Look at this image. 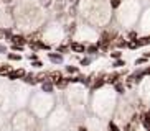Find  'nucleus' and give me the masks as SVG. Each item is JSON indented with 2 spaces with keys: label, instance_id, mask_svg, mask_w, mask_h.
I'll list each match as a JSON object with an SVG mask.
<instances>
[{
  "label": "nucleus",
  "instance_id": "obj_1",
  "mask_svg": "<svg viewBox=\"0 0 150 131\" xmlns=\"http://www.w3.org/2000/svg\"><path fill=\"white\" fill-rule=\"evenodd\" d=\"M8 79H20V77H23L25 75V70L23 69H18V70H10L8 74Z\"/></svg>",
  "mask_w": 150,
  "mask_h": 131
},
{
  "label": "nucleus",
  "instance_id": "obj_2",
  "mask_svg": "<svg viewBox=\"0 0 150 131\" xmlns=\"http://www.w3.org/2000/svg\"><path fill=\"white\" fill-rule=\"evenodd\" d=\"M50 59H51V62H54V64H61L63 62L61 54H53V52H50Z\"/></svg>",
  "mask_w": 150,
  "mask_h": 131
},
{
  "label": "nucleus",
  "instance_id": "obj_3",
  "mask_svg": "<svg viewBox=\"0 0 150 131\" xmlns=\"http://www.w3.org/2000/svg\"><path fill=\"white\" fill-rule=\"evenodd\" d=\"M71 49L74 52H84L86 49H84V44H79V43H73L71 44Z\"/></svg>",
  "mask_w": 150,
  "mask_h": 131
},
{
  "label": "nucleus",
  "instance_id": "obj_4",
  "mask_svg": "<svg viewBox=\"0 0 150 131\" xmlns=\"http://www.w3.org/2000/svg\"><path fill=\"white\" fill-rule=\"evenodd\" d=\"M12 41H13V44H17V46H23V44H25V38H23V36H12Z\"/></svg>",
  "mask_w": 150,
  "mask_h": 131
},
{
  "label": "nucleus",
  "instance_id": "obj_5",
  "mask_svg": "<svg viewBox=\"0 0 150 131\" xmlns=\"http://www.w3.org/2000/svg\"><path fill=\"white\" fill-rule=\"evenodd\" d=\"M41 88H43V92H51L53 90V85H51V84H48V82H43V85H41Z\"/></svg>",
  "mask_w": 150,
  "mask_h": 131
},
{
  "label": "nucleus",
  "instance_id": "obj_6",
  "mask_svg": "<svg viewBox=\"0 0 150 131\" xmlns=\"http://www.w3.org/2000/svg\"><path fill=\"white\" fill-rule=\"evenodd\" d=\"M10 72V66H2L0 67V75H7Z\"/></svg>",
  "mask_w": 150,
  "mask_h": 131
},
{
  "label": "nucleus",
  "instance_id": "obj_7",
  "mask_svg": "<svg viewBox=\"0 0 150 131\" xmlns=\"http://www.w3.org/2000/svg\"><path fill=\"white\" fill-rule=\"evenodd\" d=\"M23 77H25V80H27L28 84H35V82H36L35 75H31V74H28V75H23Z\"/></svg>",
  "mask_w": 150,
  "mask_h": 131
},
{
  "label": "nucleus",
  "instance_id": "obj_8",
  "mask_svg": "<svg viewBox=\"0 0 150 131\" xmlns=\"http://www.w3.org/2000/svg\"><path fill=\"white\" fill-rule=\"evenodd\" d=\"M51 77H53V80H54V82H58V80H59V79H63V77H61V74H59V72H51Z\"/></svg>",
  "mask_w": 150,
  "mask_h": 131
},
{
  "label": "nucleus",
  "instance_id": "obj_9",
  "mask_svg": "<svg viewBox=\"0 0 150 131\" xmlns=\"http://www.w3.org/2000/svg\"><path fill=\"white\" fill-rule=\"evenodd\" d=\"M36 80H40V82H45V80H48V74H40Z\"/></svg>",
  "mask_w": 150,
  "mask_h": 131
},
{
  "label": "nucleus",
  "instance_id": "obj_10",
  "mask_svg": "<svg viewBox=\"0 0 150 131\" xmlns=\"http://www.w3.org/2000/svg\"><path fill=\"white\" fill-rule=\"evenodd\" d=\"M96 51H97V46H89L88 48V52H91V54H94Z\"/></svg>",
  "mask_w": 150,
  "mask_h": 131
},
{
  "label": "nucleus",
  "instance_id": "obj_11",
  "mask_svg": "<svg viewBox=\"0 0 150 131\" xmlns=\"http://www.w3.org/2000/svg\"><path fill=\"white\" fill-rule=\"evenodd\" d=\"M142 121H144V126L149 128V120H147V115H144V116H142Z\"/></svg>",
  "mask_w": 150,
  "mask_h": 131
},
{
  "label": "nucleus",
  "instance_id": "obj_12",
  "mask_svg": "<svg viewBox=\"0 0 150 131\" xmlns=\"http://www.w3.org/2000/svg\"><path fill=\"white\" fill-rule=\"evenodd\" d=\"M10 59H13V61H20V56L18 54H8Z\"/></svg>",
  "mask_w": 150,
  "mask_h": 131
},
{
  "label": "nucleus",
  "instance_id": "obj_13",
  "mask_svg": "<svg viewBox=\"0 0 150 131\" xmlns=\"http://www.w3.org/2000/svg\"><path fill=\"white\" fill-rule=\"evenodd\" d=\"M109 131H119V128L115 126L114 123H110V125H109Z\"/></svg>",
  "mask_w": 150,
  "mask_h": 131
},
{
  "label": "nucleus",
  "instance_id": "obj_14",
  "mask_svg": "<svg viewBox=\"0 0 150 131\" xmlns=\"http://www.w3.org/2000/svg\"><path fill=\"white\" fill-rule=\"evenodd\" d=\"M110 5H112L114 8H117V7L120 5V0H112V3H110Z\"/></svg>",
  "mask_w": 150,
  "mask_h": 131
},
{
  "label": "nucleus",
  "instance_id": "obj_15",
  "mask_svg": "<svg viewBox=\"0 0 150 131\" xmlns=\"http://www.w3.org/2000/svg\"><path fill=\"white\" fill-rule=\"evenodd\" d=\"M66 82H68V80H61V79H59V80H58V85H59V87H64V85H66Z\"/></svg>",
  "mask_w": 150,
  "mask_h": 131
},
{
  "label": "nucleus",
  "instance_id": "obj_16",
  "mask_svg": "<svg viewBox=\"0 0 150 131\" xmlns=\"http://www.w3.org/2000/svg\"><path fill=\"white\" fill-rule=\"evenodd\" d=\"M0 52H4V54L7 52V48H5L4 44H0Z\"/></svg>",
  "mask_w": 150,
  "mask_h": 131
},
{
  "label": "nucleus",
  "instance_id": "obj_17",
  "mask_svg": "<svg viewBox=\"0 0 150 131\" xmlns=\"http://www.w3.org/2000/svg\"><path fill=\"white\" fill-rule=\"evenodd\" d=\"M76 70H78V69H76V67H71V66H69V67H68V72H76Z\"/></svg>",
  "mask_w": 150,
  "mask_h": 131
},
{
  "label": "nucleus",
  "instance_id": "obj_18",
  "mask_svg": "<svg viewBox=\"0 0 150 131\" xmlns=\"http://www.w3.org/2000/svg\"><path fill=\"white\" fill-rule=\"evenodd\" d=\"M50 3H51V0H43V5H45V7H48Z\"/></svg>",
  "mask_w": 150,
  "mask_h": 131
},
{
  "label": "nucleus",
  "instance_id": "obj_19",
  "mask_svg": "<svg viewBox=\"0 0 150 131\" xmlns=\"http://www.w3.org/2000/svg\"><path fill=\"white\" fill-rule=\"evenodd\" d=\"M115 88H117V90H119V92H122V90H124V87H122V85H120V84H117V87H115Z\"/></svg>",
  "mask_w": 150,
  "mask_h": 131
},
{
  "label": "nucleus",
  "instance_id": "obj_20",
  "mask_svg": "<svg viewBox=\"0 0 150 131\" xmlns=\"http://www.w3.org/2000/svg\"><path fill=\"white\" fill-rule=\"evenodd\" d=\"M115 66H117V67H120V66H124V62L122 61H115Z\"/></svg>",
  "mask_w": 150,
  "mask_h": 131
},
{
  "label": "nucleus",
  "instance_id": "obj_21",
  "mask_svg": "<svg viewBox=\"0 0 150 131\" xmlns=\"http://www.w3.org/2000/svg\"><path fill=\"white\" fill-rule=\"evenodd\" d=\"M119 56H120V52H112V57H115V59H117Z\"/></svg>",
  "mask_w": 150,
  "mask_h": 131
},
{
  "label": "nucleus",
  "instance_id": "obj_22",
  "mask_svg": "<svg viewBox=\"0 0 150 131\" xmlns=\"http://www.w3.org/2000/svg\"><path fill=\"white\" fill-rule=\"evenodd\" d=\"M81 64H83V66L84 64H89V59H83V61H81Z\"/></svg>",
  "mask_w": 150,
  "mask_h": 131
},
{
  "label": "nucleus",
  "instance_id": "obj_23",
  "mask_svg": "<svg viewBox=\"0 0 150 131\" xmlns=\"http://www.w3.org/2000/svg\"><path fill=\"white\" fill-rule=\"evenodd\" d=\"M2 36H5V33H4L2 30H0V38H2Z\"/></svg>",
  "mask_w": 150,
  "mask_h": 131
},
{
  "label": "nucleus",
  "instance_id": "obj_24",
  "mask_svg": "<svg viewBox=\"0 0 150 131\" xmlns=\"http://www.w3.org/2000/svg\"><path fill=\"white\" fill-rule=\"evenodd\" d=\"M79 131H88V130H86V128H81V130Z\"/></svg>",
  "mask_w": 150,
  "mask_h": 131
},
{
  "label": "nucleus",
  "instance_id": "obj_25",
  "mask_svg": "<svg viewBox=\"0 0 150 131\" xmlns=\"http://www.w3.org/2000/svg\"><path fill=\"white\" fill-rule=\"evenodd\" d=\"M4 2H10V0H4Z\"/></svg>",
  "mask_w": 150,
  "mask_h": 131
}]
</instances>
